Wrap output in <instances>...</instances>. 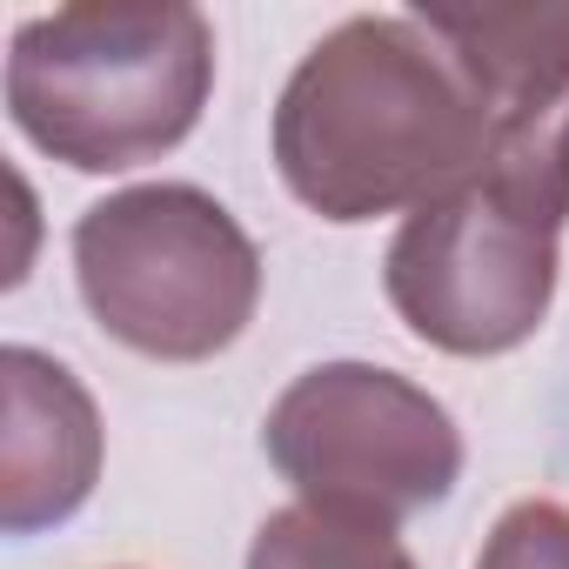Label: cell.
I'll return each mask as SVG.
<instances>
[{
	"mask_svg": "<svg viewBox=\"0 0 569 569\" xmlns=\"http://www.w3.org/2000/svg\"><path fill=\"white\" fill-rule=\"evenodd\" d=\"M261 449L309 509L396 529L462 482L456 416L396 369L322 362L281 389Z\"/></svg>",
	"mask_w": 569,
	"mask_h": 569,
	"instance_id": "4",
	"label": "cell"
},
{
	"mask_svg": "<svg viewBox=\"0 0 569 569\" xmlns=\"http://www.w3.org/2000/svg\"><path fill=\"white\" fill-rule=\"evenodd\" d=\"M8 429H0V529L41 536L81 516L101 482V409L81 376L28 342L0 349Z\"/></svg>",
	"mask_w": 569,
	"mask_h": 569,
	"instance_id": "7",
	"label": "cell"
},
{
	"mask_svg": "<svg viewBox=\"0 0 569 569\" xmlns=\"http://www.w3.org/2000/svg\"><path fill=\"white\" fill-rule=\"evenodd\" d=\"M482 94L489 141L469 181L569 228V8H422Z\"/></svg>",
	"mask_w": 569,
	"mask_h": 569,
	"instance_id": "6",
	"label": "cell"
},
{
	"mask_svg": "<svg viewBox=\"0 0 569 569\" xmlns=\"http://www.w3.org/2000/svg\"><path fill=\"white\" fill-rule=\"evenodd\" d=\"M556 241L562 228L462 181L396 228L382 261L389 309L442 356H509L556 302Z\"/></svg>",
	"mask_w": 569,
	"mask_h": 569,
	"instance_id": "5",
	"label": "cell"
},
{
	"mask_svg": "<svg viewBox=\"0 0 569 569\" xmlns=\"http://www.w3.org/2000/svg\"><path fill=\"white\" fill-rule=\"evenodd\" d=\"M248 569H416V556L396 542V529L322 516V509L296 502V509H274L254 529Z\"/></svg>",
	"mask_w": 569,
	"mask_h": 569,
	"instance_id": "8",
	"label": "cell"
},
{
	"mask_svg": "<svg viewBox=\"0 0 569 569\" xmlns=\"http://www.w3.org/2000/svg\"><path fill=\"white\" fill-rule=\"evenodd\" d=\"M214 94L201 8H54L8 41L14 128L74 174H128L181 148Z\"/></svg>",
	"mask_w": 569,
	"mask_h": 569,
	"instance_id": "2",
	"label": "cell"
},
{
	"mask_svg": "<svg viewBox=\"0 0 569 569\" xmlns=\"http://www.w3.org/2000/svg\"><path fill=\"white\" fill-rule=\"evenodd\" d=\"M74 281L121 349L148 362H208L254 322L261 254L214 194L148 181L74 221Z\"/></svg>",
	"mask_w": 569,
	"mask_h": 569,
	"instance_id": "3",
	"label": "cell"
},
{
	"mask_svg": "<svg viewBox=\"0 0 569 569\" xmlns=\"http://www.w3.org/2000/svg\"><path fill=\"white\" fill-rule=\"evenodd\" d=\"M121 569H128V562H121Z\"/></svg>",
	"mask_w": 569,
	"mask_h": 569,
	"instance_id": "10",
	"label": "cell"
},
{
	"mask_svg": "<svg viewBox=\"0 0 569 569\" xmlns=\"http://www.w3.org/2000/svg\"><path fill=\"white\" fill-rule=\"evenodd\" d=\"M476 569H569V509L549 502V496H529V502L502 509Z\"/></svg>",
	"mask_w": 569,
	"mask_h": 569,
	"instance_id": "9",
	"label": "cell"
},
{
	"mask_svg": "<svg viewBox=\"0 0 569 569\" xmlns=\"http://www.w3.org/2000/svg\"><path fill=\"white\" fill-rule=\"evenodd\" d=\"M489 114L422 14H356L322 34L274 101V168L322 221L416 214L482 161Z\"/></svg>",
	"mask_w": 569,
	"mask_h": 569,
	"instance_id": "1",
	"label": "cell"
}]
</instances>
